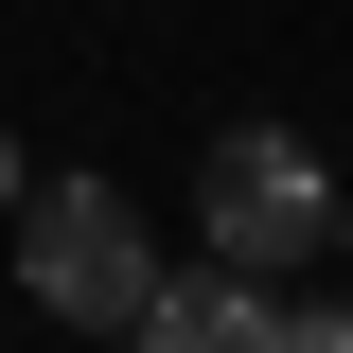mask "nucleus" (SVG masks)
<instances>
[{
  "instance_id": "1",
  "label": "nucleus",
  "mask_w": 353,
  "mask_h": 353,
  "mask_svg": "<svg viewBox=\"0 0 353 353\" xmlns=\"http://www.w3.org/2000/svg\"><path fill=\"white\" fill-rule=\"evenodd\" d=\"M0 230H18V301H36L53 336H124V318L159 301V230H141L124 176H36Z\"/></svg>"
},
{
  "instance_id": "3",
  "label": "nucleus",
  "mask_w": 353,
  "mask_h": 353,
  "mask_svg": "<svg viewBox=\"0 0 353 353\" xmlns=\"http://www.w3.org/2000/svg\"><path fill=\"white\" fill-rule=\"evenodd\" d=\"M265 336H283V283H248V265H212V248L159 265V301L124 318V353H265Z\"/></svg>"
},
{
  "instance_id": "6",
  "label": "nucleus",
  "mask_w": 353,
  "mask_h": 353,
  "mask_svg": "<svg viewBox=\"0 0 353 353\" xmlns=\"http://www.w3.org/2000/svg\"><path fill=\"white\" fill-rule=\"evenodd\" d=\"M318 248H336V265H353V176H336V230H318Z\"/></svg>"
},
{
  "instance_id": "2",
  "label": "nucleus",
  "mask_w": 353,
  "mask_h": 353,
  "mask_svg": "<svg viewBox=\"0 0 353 353\" xmlns=\"http://www.w3.org/2000/svg\"><path fill=\"white\" fill-rule=\"evenodd\" d=\"M318 230H336V176H318V141L230 124L212 159H194V248H212V265L283 283V265H318Z\"/></svg>"
},
{
  "instance_id": "4",
  "label": "nucleus",
  "mask_w": 353,
  "mask_h": 353,
  "mask_svg": "<svg viewBox=\"0 0 353 353\" xmlns=\"http://www.w3.org/2000/svg\"><path fill=\"white\" fill-rule=\"evenodd\" d=\"M265 353H353V318H336V301H318V318L283 301V336H265Z\"/></svg>"
},
{
  "instance_id": "5",
  "label": "nucleus",
  "mask_w": 353,
  "mask_h": 353,
  "mask_svg": "<svg viewBox=\"0 0 353 353\" xmlns=\"http://www.w3.org/2000/svg\"><path fill=\"white\" fill-rule=\"evenodd\" d=\"M18 194H36V159H18V141H0V212H18Z\"/></svg>"
}]
</instances>
